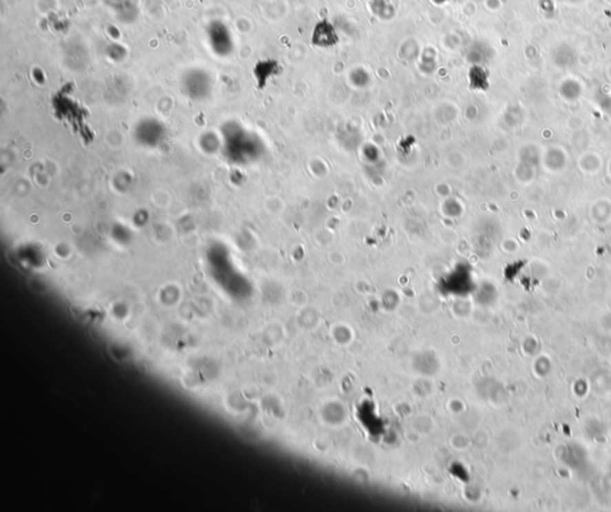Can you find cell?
I'll list each match as a JSON object with an SVG mask.
<instances>
[{
    "mask_svg": "<svg viewBox=\"0 0 611 512\" xmlns=\"http://www.w3.org/2000/svg\"><path fill=\"white\" fill-rule=\"evenodd\" d=\"M207 37L211 50L225 57L232 50V39L227 25L221 21H213L207 28Z\"/></svg>",
    "mask_w": 611,
    "mask_h": 512,
    "instance_id": "obj_1",
    "label": "cell"
},
{
    "mask_svg": "<svg viewBox=\"0 0 611 512\" xmlns=\"http://www.w3.org/2000/svg\"><path fill=\"white\" fill-rule=\"evenodd\" d=\"M209 76L202 71H191L184 79V89L190 99H201L209 92Z\"/></svg>",
    "mask_w": 611,
    "mask_h": 512,
    "instance_id": "obj_2",
    "label": "cell"
},
{
    "mask_svg": "<svg viewBox=\"0 0 611 512\" xmlns=\"http://www.w3.org/2000/svg\"><path fill=\"white\" fill-rule=\"evenodd\" d=\"M313 45L322 47V48H330L338 43L340 37L337 35L335 27L327 19H322L315 24L313 29L312 37Z\"/></svg>",
    "mask_w": 611,
    "mask_h": 512,
    "instance_id": "obj_3",
    "label": "cell"
}]
</instances>
